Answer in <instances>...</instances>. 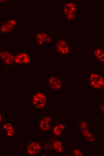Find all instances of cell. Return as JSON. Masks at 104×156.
Instances as JSON below:
<instances>
[{
	"label": "cell",
	"mask_w": 104,
	"mask_h": 156,
	"mask_svg": "<svg viewBox=\"0 0 104 156\" xmlns=\"http://www.w3.org/2000/svg\"><path fill=\"white\" fill-rule=\"evenodd\" d=\"M54 149L57 153H62L63 151V146L61 142L57 140H52Z\"/></svg>",
	"instance_id": "cell-14"
},
{
	"label": "cell",
	"mask_w": 104,
	"mask_h": 156,
	"mask_svg": "<svg viewBox=\"0 0 104 156\" xmlns=\"http://www.w3.org/2000/svg\"><path fill=\"white\" fill-rule=\"evenodd\" d=\"M76 7L73 2H68L64 6L63 12L67 18L69 20L73 19L75 16Z\"/></svg>",
	"instance_id": "cell-5"
},
{
	"label": "cell",
	"mask_w": 104,
	"mask_h": 156,
	"mask_svg": "<svg viewBox=\"0 0 104 156\" xmlns=\"http://www.w3.org/2000/svg\"><path fill=\"white\" fill-rule=\"evenodd\" d=\"M104 52L102 48H94L91 52L92 56L93 58H97Z\"/></svg>",
	"instance_id": "cell-15"
},
{
	"label": "cell",
	"mask_w": 104,
	"mask_h": 156,
	"mask_svg": "<svg viewBox=\"0 0 104 156\" xmlns=\"http://www.w3.org/2000/svg\"><path fill=\"white\" fill-rule=\"evenodd\" d=\"M79 127L80 131L84 129L88 128V124L86 123V122L84 121H81L79 123Z\"/></svg>",
	"instance_id": "cell-17"
},
{
	"label": "cell",
	"mask_w": 104,
	"mask_h": 156,
	"mask_svg": "<svg viewBox=\"0 0 104 156\" xmlns=\"http://www.w3.org/2000/svg\"><path fill=\"white\" fill-rule=\"evenodd\" d=\"M72 153L73 155L75 156H82L83 155L84 152L81 150L76 149L73 151Z\"/></svg>",
	"instance_id": "cell-18"
},
{
	"label": "cell",
	"mask_w": 104,
	"mask_h": 156,
	"mask_svg": "<svg viewBox=\"0 0 104 156\" xmlns=\"http://www.w3.org/2000/svg\"><path fill=\"white\" fill-rule=\"evenodd\" d=\"M13 125L10 123H7L3 125L2 126V128L4 130H6L9 127Z\"/></svg>",
	"instance_id": "cell-20"
},
{
	"label": "cell",
	"mask_w": 104,
	"mask_h": 156,
	"mask_svg": "<svg viewBox=\"0 0 104 156\" xmlns=\"http://www.w3.org/2000/svg\"><path fill=\"white\" fill-rule=\"evenodd\" d=\"M26 152L28 155H33L39 153L41 150V145L40 142L33 141L27 146Z\"/></svg>",
	"instance_id": "cell-6"
},
{
	"label": "cell",
	"mask_w": 104,
	"mask_h": 156,
	"mask_svg": "<svg viewBox=\"0 0 104 156\" xmlns=\"http://www.w3.org/2000/svg\"><path fill=\"white\" fill-rule=\"evenodd\" d=\"M81 133L87 141L92 142L95 140V137L93 134L89 130V128L81 130Z\"/></svg>",
	"instance_id": "cell-13"
},
{
	"label": "cell",
	"mask_w": 104,
	"mask_h": 156,
	"mask_svg": "<svg viewBox=\"0 0 104 156\" xmlns=\"http://www.w3.org/2000/svg\"><path fill=\"white\" fill-rule=\"evenodd\" d=\"M47 102V97L43 92H37L32 97V104L35 107L38 109H41L44 108Z\"/></svg>",
	"instance_id": "cell-2"
},
{
	"label": "cell",
	"mask_w": 104,
	"mask_h": 156,
	"mask_svg": "<svg viewBox=\"0 0 104 156\" xmlns=\"http://www.w3.org/2000/svg\"><path fill=\"white\" fill-rule=\"evenodd\" d=\"M2 116L1 114H0V124H1V122H2V118H1Z\"/></svg>",
	"instance_id": "cell-21"
},
{
	"label": "cell",
	"mask_w": 104,
	"mask_h": 156,
	"mask_svg": "<svg viewBox=\"0 0 104 156\" xmlns=\"http://www.w3.org/2000/svg\"><path fill=\"white\" fill-rule=\"evenodd\" d=\"M55 47L56 51L62 55H66L70 52L69 45L64 40H58L56 43Z\"/></svg>",
	"instance_id": "cell-3"
},
{
	"label": "cell",
	"mask_w": 104,
	"mask_h": 156,
	"mask_svg": "<svg viewBox=\"0 0 104 156\" xmlns=\"http://www.w3.org/2000/svg\"><path fill=\"white\" fill-rule=\"evenodd\" d=\"M66 129V126L62 124H59L54 126L53 129V133L56 137L61 136Z\"/></svg>",
	"instance_id": "cell-12"
},
{
	"label": "cell",
	"mask_w": 104,
	"mask_h": 156,
	"mask_svg": "<svg viewBox=\"0 0 104 156\" xmlns=\"http://www.w3.org/2000/svg\"><path fill=\"white\" fill-rule=\"evenodd\" d=\"M52 118L49 116L44 117L39 123V127L41 130L48 131L51 128Z\"/></svg>",
	"instance_id": "cell-9"
},
{
	"label": "cell",
	"mask_w": 104,
	"mask_h": 156,
	"mask_svg": "<svg viewBox=\"0 0 104 156\" xmlns=\"http://www.w3.org/2000/svg\"><path fill=\"white\" fill-rule=\"evenodd\" d=\"M35 38L37 43L40 45L49 42L51 40V38L48 34L44 32L37 33Z\"/></svg>",
	"instance_id": "cell-11"
},
{
	"label": "cell",
	"mask_w": 104,
	"mask_h": 156,
	"mask_svg": "<svg viewBox=\"0 0 104 156\" xmlns=\"http://www.w3.org/2000/svg\"><path fill=\"white\" fill-rule=\"evenodd\" d=\"M15 63L18 64H27L30 62V58L25 52H21L15 56Z\"/></svg>",
	"instance_id": "cell-8"
},
{
	"label": "cell",
	"mask_w": 104,
	"mask_h": 156,
	"mask_svg": "<svg viewBox=\"0 0 104 156\" xmlns=\"http://www.w3.org/2000/svg\"><path fill=\"white\" fill-rule=\"evenodd\" d=\"M48 87L54 90L60 89L62 86L61 78L57 75L50 76L48 78Z\"/></svg>",
	"instance_id": "cell-4"
},
{
	"label": "cell",
	"mask_w": 104,
	"mask_h": 156,
	"mask_svg": "<svg viewBox=\"0 0 104 156\" xmlns=\"http://www.w3.org/2000/svg\"><path fill=\"white\" fill-rule=\"evenodd\" d=\"M97 61L101 63H104V52L97 58Z\"/></svg>",
	"instance_id": "cell-19"
},
{
	"label": "cell",
	"mask_w": 104,
	"mask_h": 156,
	"mask_svg": "<svg viewBox=\"0 0 104 156\" xmlns=\"http://www.w3.org/2000/svg\"><path fill=\"white\" fill-rule=\"evenodd\" d=\"M5 131L6 132V135L8 137H12L15 133L13 125L9 127Z\"/></svg>",
	"instance_id": "cell-16"
},
{
	"label": "cell",
	"mask_w": 104,
	"mask_h": 156,
	"mask_svg": "<svg viewBox=\"0 0 104 156\" xmlns=\"http://www.w3.org/2000/svg\"><path fill=\"white\" fill-rule=\"evenodd\" d=\"M87 83L92 90L104 89V76L100 74L92 72L88 76Z\"/></svg>",
	"instance_id": "cell-1"
},
{
	"label": "cell",
	"mask_w": 104,
	"mask_h": 156,
	"mask_svg": "<svg viewBox=\"0 0 104 156\" xmlns=\"http://www.w3.org/2000/svg\"><path fill=\"white\" fill-rule=\"evenodd\" d=\"M16 24V22L14 20L5 21L3 22L1 26V31L2 33H10L13 30Z\"/></svg>",
	"instance_id": "cell-10"
},
{
	"label": "cell",
	"mask_w": 104,
	"mask_h": 156,
	"mask_svg": "<svg viewBox=\"0 0 104 156\" xmlns=\"http://www.w3.org/2000/svg\"><path fill=\"white\" fill-rule=\"evenodd\" d=\"M0 58L4 64L11 65L15 63V56L6 50H1L0 53Z\"/></svg>",
	"instance_id": "cell-7"
}]
</instances>
